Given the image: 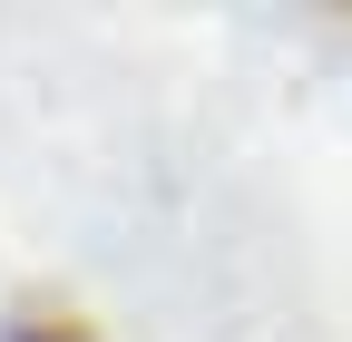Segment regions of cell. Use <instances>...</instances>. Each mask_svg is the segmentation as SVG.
Here are the masks:
<instances>
[{
	"label": "cell",
	"instance_id": "obj_1",
	"mask_svg": "<svg viewBox=\"0 0 352 342\" xmlns=\"http://www.w3.org/2000/svg\"><path fill=\"white\" fill-rule=\"evenodd\" d=\"M0 342H98L78 313H50V304H20L10 323H0Z\"/></svg>",
	"mask_w": 352,
	"mask_h": 342
}]
</instances>
